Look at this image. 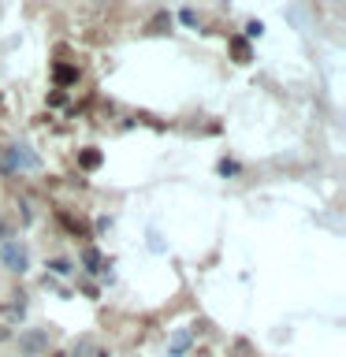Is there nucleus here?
I'll return each instance as SVG.
<instances>
[{
    "mask_svg": "<svg viewBox=\"0 0 346 357\" xmlns=\"http://www.w3.org/2000/svg\"><path fill=\"white\" fill-rule=\"evenodd\" d=\"M41 167V160L33 156L27 145H8L4 149V172L11 175V172H38Z\"/></svg>",
    "mask_w": 346,
    "mask_h": 357,
    "instance_id": "f257e3e1",
    "label": "nucleus"
},
{
    "mask_svg": "<svg viewBox=\"0 0 346 357\" xmlns=\"http://www.w3.org/2000/svg\"><path fill=\"white\" fill-rule=\"evenodd\" d=\"M45 350H49V331L30 328V331L19 335V354H22V357H41Z\"/></svg>",
    "mask_w": 346,
    "mask_h": 357,
    "instance_id": "f03ea898",
    "label": "nucleus"
},
{
    "mask_svg": "<svg viewBox=\"0 0 346 357\" xmlns=\"http://www.w3.org/2000/svg\"><path fill=\"white\" fill-rule=\"evenodd\" d=\"M0 261H4L8 272H27V250L15 242V238H4V253H0Z\"/></svg>",
    "mask_w": 346,
    "mask_h": 357,
    "instance_id": "7ed1b4c3",
    "label": "nucleus"
},
{
    "mask_svg": "<svg viewBox=\"0 0 346 357\" xmlns=\"http://www.w3.org/2000/svg\"><path fill=\"white\" fill-rule=\"evenodd\" d=\"M194 346V331H186V328H179L172 339H167V357H186V350Z\"/></svg>",
    "mask_w": 346,
    "mask_h": 357,
    "instance_id": "20e7f679",
    "label": "nucleus"
},
{
    "mask_svg": "<svg viewBox=\"0 0 346 357\" xmlns=\"http://www.w3.org/2000/svg\"><path fill=\"white\" fill-rule=\"evenodd\" d=\"M82 264H86V272H105V257H100V250H97V245H86V250H82Z\"/></svg>",
    "mask_w": 346,
    "mask_h": 357,
    "instance_id": "39448f33",
    "label": "nucleus"
},
{
    "mask_svg": "<svg viewBox=\"0 0 346 357\" xmlns=\"http://www.w3.org/2000/svg\"><path fill=\"white\" fill-rule=\"evenodd\" d=\"M231 56H234V63H250L253 60L250 41H246V38H231Z\"/></svg>",
    "mask_w": 346,
    "mask_h": 357,
    "instance_id": "423d86ee",
    "label": "nucleus"
},
{
    "mask_svg": "<svg viewBox=\"0 0 346 357\" xmlns=\"http://www.w3.org/2000/svg\"><path fill=\"white\" fill-rule=\"evenodd\" d=\"M52 78H56V86H75V82H78V67L60 63V67L52 71Z\"/></svg>",
    "mask_w": 346,
    "mask_h": 357,
    "instance_id": "0eeeda50",
    "label": "nucleus"
},
{
    "mask_svg": "<svg viewBox=\"0 0 346 357\" xmlns=\"http://www.w3.org/2000/svg\"><path fill=\"white\" fill-rule=\"evenodd\" d=\"M100 160H105V156H100V149H82V153H78V164H82V172H97Z\"/></svg>",
    "mask_w": 346,
    "mask_h": 357,
    "instance_id": "6e6552de",
    "label": "nucleus"
},
{
    "mask_svg": "<svg viewBox=\"0 0 346 357\" xmlns=\"http://www.w3.org/2000/svg\"><path fill=\"white\" fill-rule=\"evenodd\" d=\"M167 30H172V15H167V11H156L149 19V33H167Z\"/></svg>",
    "mask_w": 346,
    "mask_h": 357,
    "instance_id": "1a4fd4ad",
    "label": "nucleus"
},
{
    "mask_svg": "<svg viewBox=\"0 0 346 357\" xmlns=\"http://www.w3.org/2000/svg\"><path fill=\"white\" fill-rule=\"evenodd\" d=\"M75 357H97V350H93V339H89V335H82V339L75 342Z\"/></svg>",
    "mask_w": 346,
    "mask_h": 357,
    "instance_id": "9d476101",
    "label": "nucleus"
},
{
    "mask_svg": "<svg viewBox=\"0 0 346 357\" xmlns=\"http://www.w3.org/2000/svg\"><path fill=\"white\" fill-rule=\"evenodd\" d=\"M49 268H52V275H71V261H63V257H56Z\"/></svg>",
    "mask_w": 346,
    "mask_h": 357,
    "instance_id": "9b49d317",
    "label": "nucleus"
},
{
    "mask_svg": "<svg viewBox=\"0 0 346 357\" xmlns=\"http://www.w3.org/2000/svg\"><path fill=\"white\" fill-rule=\"evenodd\" d=\"M261 33H264V22H261V19L246 22V38H261Z\"/></svg>",
    "mask_w": 346,
    "mask_h": 357,
    "instance_id": "f8f14e48",
    "label": "nucleus"
},
{
    "mask_svg": "<svg viewBox=\"0 0 346 357\" xmlns=\"http://www.w3.org/2000/svg\"><path fill=\"white\" fill-rule=\"evenodd\" d=\"M49 105H52V108L67 105V93H63V89H56V93H49Z\"/></svg>",
    "mask_w": 346,
    "mask_h": 357,
    "instance_id": "ddd939ff",
    "label": "nucleus"
},
{
    "mask_svg": "<svg viewBox=\"0 0 346 357\" xmlns=\"http://www.w3.org/2000/svg\"><path fill=\"white\" fill-rule=\"evenodd\" d=\"M220 175H239V164H234V160H220Z\"/></svg>",
    "mask_w": 346,
    "mask_h": 357,
    "instance_id": "4468645a",
    "label": "nucleus"
},
{
    "mask_svg": "<svg viewBox=\"0 0 346 357\" xmlns=\"http://www.w3.org/2000/svg\"><path fill=\"white\" fill-rule=\"evenodd\" d=\"M8 335H11V331H8V328H0V342H4V339H8Z\"/></svg>",
    "mask_w": 346,
    "mask_h": 357,
    "instance_id": "2eb2a0df",
    "label": "nucleus"
},
{
    "mask_svg": "<svg viewBox=\"0 0 346 357\" xmlns=\"http://www.w3.org/2000/svg\"><path fill=\"white\" fill-rule=\"evenodd\" d=\"M97 357H108V354H100V350H97Z\"/></svg>",
    "mask_w": 346,
    "mask_h": 357,
    "instance_id": "dca6fc26",
    "label": "nucleus"
},
{
    "mask_svg": "<svg viewBox=\"0 0 346 357\" xmlns=\"http://www.w3.org/2000/svg\"><path fill=\"white\" fill-rule=\"evenodd\" d=\"M52 357H67V354H52Z\"/></svg>",
    "mask_w": 346,
    "mask_h": 357,
    "instance_id": "f3484780",
    "label": "nucleus"
}]
</instances>
